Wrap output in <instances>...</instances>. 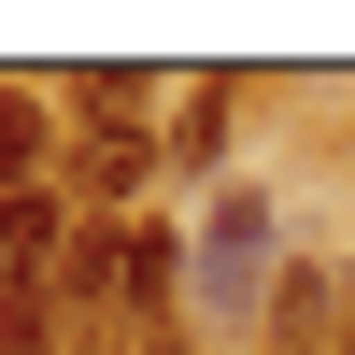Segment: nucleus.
Here are the masks:
<instances>
[{"instance_id":"7ed1b4c3","label":"nucleus","mask_w":355,"mask_h":355,"mask_svg":"<svg viewBox=\"0 0 355 355\" xmlns=\"http://www.w3.org/2000/svg\"><path fill=\"white\" fill-rule=\"evenodd\" d=\"M142 171H157V128H85V142H71V185H85V214H114Z\"/></svg>"},{"instance_id":"f03ea898","label":"nucleus","mask_w":355,"mask_h":355,"mask_svg":"<svg viewBox=\"0 0 355 355\" xmlns=\"http://www.w3.org/2000/svg\"><path fill=\"white\" fill-rule=\"evenodd\" d=\"M57 256H71V199H57V185L0 199V284H15V299H28V284L57 270Z\"/></svg>"},{"instance_id":"423d86ee","label":"nucleus","mask_w":355,"mask_h":355,"mask_svg":"<svg viewBox=\"0 0 355 355\" xmlns=\"http://www.w3.org/2000/svg\"><path fill=\"white\" fill-rule=\"evenodd\" d=\"M171 157H185V171H214V157H227V85H185V128H171Z\"/></svg>"},{"instance_id":"f257e3e1","label":"nucleus","mask_w":355,"mask_h":355,"mask_svg":"<svg viewBox=\"0 0 355 355\" xmlns=\"http://www.w3.org/2000/svg\"><path fill=\"white\" fill-rule=\"evenodd\" d=\"M185 270H199V313H214V327H256V299H270V199L214 185V214H199Z\"/></svg>"},{"instance_id":"20e7f679","label":"nucleus","mask_w":355,"mask_h":355,"mask_svg":"<svg viewBox=\"0 0 355 355\" xmlns=\"http://www.w3.org/2000/svg\"><path fill=\"white\" fill-rule=\"evenodd\" d=\"M157 100H171L157 71H85V85H71V128H142Z\"/></svg>"},{"instance_id":"39448f33","label":"nucleus","mask_w":355,"mask_h":355,"mask_svg":"<svg viewBox=\"0 0 355 355\" xmlns=\"http://www.w3.org/2000/svg\"><path fill=\"white\" fill-rule=\"evenodd\" d=\"M28 185H43V114L0 85V199H28Z\"/></svg>"}]
</instances>
